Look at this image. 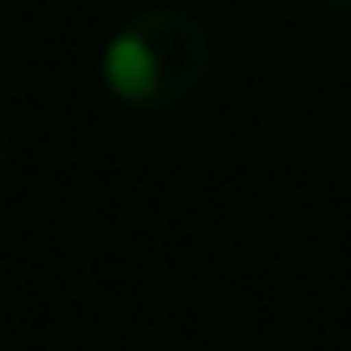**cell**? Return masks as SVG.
Wrapping results in <instances>:
<instances>
[{"instance_id":"1","label":"cell","mask_w":351,"mask_h":351,"mask_svg":"<svg viewBox=\"0 0 351 351\" xmlns=\"http://www.w3.org/2000/svg\"><path fill=\"white\" fill-rule=\"evenodd\" d=\"M209 31L178 5L138 10L102 46V82L138 112H173L209 77Z\"/></svg>"},{"instance_id":"2","label":"cell","mask_w":351,"mask_h":351,"mask_svg":"<svg viewBox=\"0 0 351 351\" xmlns=\"http://www.w3.org/2000/svg\"><path fill=\"white\" fill-rule=\"evenodd\" d=\"M316 5H326L331 16H346V21H351V0H316Z\"/></svg>"},{"instance_id":"3","label":"cell","mask_w":351,"mask_h":351,"mask_svg":"<svg viewBox=\"0 0 351 351\" xmlns=\"http://www.w3.org/2000/svg\"><path fill=\"white\" fill-rule=\"evenodd\" d=\"M5 66H10V56H5V46H0V82H5Z\"/></svg>"},{"instance_id":"4","label":"cell","mask_w":351,"mask_h":351,"mask_svg":"<svg viewBox=\"0 0 351 351\" xmlns=\"http://www.w3.org/2000/svg\"><path fill=\"white\" fill-rule=\"evenodd\" d=\"M0 158H5V132H0Z\"/></svg>"}]
</instances>
